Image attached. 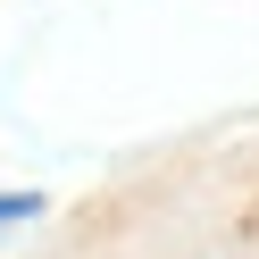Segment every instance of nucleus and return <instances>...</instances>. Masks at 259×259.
Here are the masks:
<instances>
[{"instance_id":"f257e3e1","label":"nucleus","mask_w":259,"mask_h":259,"mask_svg":"<svg viewBox=\"0 0 259 259\" xmlns=\"http://www.w3.org/2000/svg\"><path fill=\"white\" fill-rule=\"evenodd\" d=\"M34 209H42L34 192H0V234H9V226H25V218H34Z\"/></svg>"}]
</instances>
